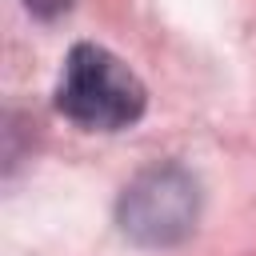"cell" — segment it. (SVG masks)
<instances>
[{"label": "cell", "instance_id": "3957f363", "mask_svg": "<svg viewBox=\"0 0 256 256\" xmlns=\"http://www.w3.org/2000/svg\"><path fill=\"white\" fill-rule=\"evenodd\" d=\"M24 4H28V12L40 16V20H52V16H60V12L68 8V0H24Z\"/></svg>", "mask_w": 256, "mask_h": 256}, {"label": "cell", "instance_id": "7a4b0ae2", "mask_svg": "<svg viewBox=\"0 0 256 256\" xmlns=\"http://www.w3.org/2000/svg\"><path fill=\"white\" fill-rule=\"evenodd\" d=\"M196 216H200V184L180 164L144 168L116 204L120 232L144 248L180 244L196 228Z\"/></svg>", "mask_w": 256, "mask_h": 256}, {"label": "cell", "instance_id": "6da1fadb", "mask_svg": "<svg viewBox=\"0 0 256 256\" xmlns=\"http://www.w3.org/2000/svg\"><path fill=\"white\" fill-rule=\"evenodd\" d=\"M144 104L148 92L120 56H112L100 44H76L68 52L64 76L56 84V108L72 124L96 132H120L144 116Z\"/></svg>", "mask_w": 256, "mask_h": 256}]
</instances>
